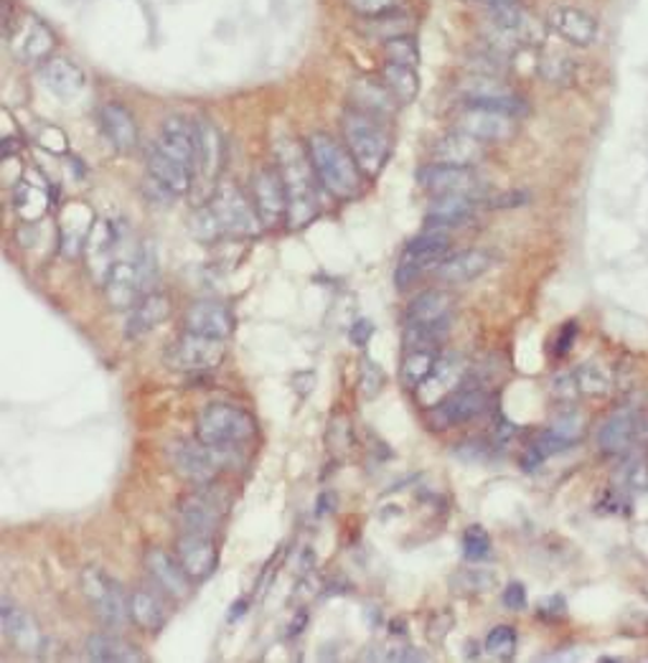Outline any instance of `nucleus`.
<instances>
[{
	"label": "nucleus",
	"mask_w": 648,
	"mask_h": 663,
	"mask_svg": "<svg viewBox=\"0 0 648 663\" xmlns=\"http://www.w3.org/2000/svg\"><path fill=\"white\" fill-rule=\"evenodd\" d=\"M196 437L214 450L222 465L242 463V450L258 437V422L242 406L214 402L196 420Z\"/></svg>",
	"instance_id": "nucleus-1"
},
{
	"label": "nucleus",
	"mask_w": 648,
	"mask_h": 663,
	"mask_svg": "<svg viewBox=\"0 0 648 663\" xmlns=\"http://www.w3.org/2000/svg\"><path fill=\"white\" fill-rule=\"evenodd\" d=\"M277 171H281L285 193H288V218L292 227H306L319 214V176H315L308 150L298 146L296 138L283 133L275 142Z\"/></svg>",
	"instance_id": "nucleus-2"
},
{
	"label": "nucleus",
	"mask_w": 648,
	"mask_h": 663,
	"mask_svg": "<svg viewBox=\"0 0 648 663\" xmlns=\"http://www.w3.org/2000/svg\"><path fill=\"white\" fill-rule=\"evenodd\" d=\"M308 158H311L315 176L321 186L336 199H353L364 186V173L353 161L349 148L331 138L326 133H313L306 142Z\"/></svg>",
	"instance_id": "nucleus-3"
},
{
	"label": "nucleus",
	"mask_w": 648,
	"mask_h": 663,
	"mask_svg": "<svg viewBox=\"0 0 648 663\" xmlns=\"http://www.w3.org/2000/svg\"><path fill=\"white\" fill-rule=\"evenodd\" d=\"M344 140L361 173L369 178L379 176L389 155V138L384 135L376 117L357 108L344 112Z\"/></svg>",
	"instance_id": "nucleus-4"
},
{
	"label": "nucleus",
	"mask_w": 648,
	"mask_h": 663,
	"mask_svg": "<svg viewBox=\"0 0 648 663\" xmlns=\"http://www.w3.org/2000/svg\"><path fill=\"white\" fill-rule=\"evenodd\" d=\"M82 590L104 625L123 628L130 621V595H125L123 585L104 570L87 567L82 572Z\"/></svg>",
	"instance_id": "nucleus-5"
},
{
	"label": "nucleus",
	"mask_w": 648,
	"mask_h": 663,
	"mask_svg": "<svg viewBox=\"0 0 648 663\" xmlns=\"http://www.w3.org/2000/svg\"><path fill=\"white\" fill-rule=\"evenodd\" d=\"M194 196L196 201L209 203L220 188L222 173V135L214 125L201 120L196 123V153H194Z\"/></svg>",
	"instance_id": "nucleus-6"
},
{
	"label": "nucleus",
	"mask_w": 648,
	"mask_h": 663,
	"mask_svg": "<svg viewBox=\"0 0 648 663\" xmlns=\"http://www.w3.org/2000/svg\"><path fill=\"white\" fill-rule=\"evenodd\" d=\"M229 493L224 486L201 484L194 493H188L184 501L178 503V522L184 526V531H203L214 534L216 526L227 514L229 509Z\"/></svg>",
	"instance_id": "nucleus-7"
},
{
	"label": "nucleus",
	"mask_w": 648,
	"mask_h": 663,
	"mask_svg": "<svg viewBox=\"0 0 648 663\" xmlns=\"http://www.w3.org/2000/svg\"><path fill=\"white\" fill-rule=\"evenodd\" d=\"M211 211L216 214V222L224 235L235 237H254L262 227L258 209L247 201V196L232 184H220L216 193L209 201Z\"/></svg>",
	"instance_id": "nucleus-8"
},
{
	"label": "nucleus",
	"mask_w": 648,
	"mask_h": 663,
	"mask_svg": "<svg viewBox=\"0 0 648 663\" xmlns=\"http://www.w3.org/2000/svg\"><path fill=\"white\" fill-rule=\"evenodd\" d=\"M224 341L220 338H209L199 336L186 330L184 336L176 338L165 351V364H169L173 372H184V374H199V372H211L214 366L222 364L224 359Z\"/></svg>",
	"instance_id": "nucleus-9"
},
{
	"label": "nucleus",
	"mask_w": 648,
	"mask_h": 663,
	"mask_svg": "<svg viewBox=\"0 0 648 663\" xmlns=\"http://www.w3.org/2000/svg\"><path fill=\"white\" fill-rule=\"evenodd\" d=\"M450 252V237L446 229H427L418 239H412L399 260L395 280L399 288L410 285L412 280L425 273L429 267H438Z\"/></svg>",
	"instance_id": "nucleus-10"
},
{
	"label": "nucleus",
	"mask_w": 648,
	"mask_h": 663,
	"mask_svg": "<svg viewBox=\"0 0 648 663\" xmlns=\"http://www.w3.org/2000/svg\"><path fill=\"white\" fill-rule=\"evenodd\" d=\"M648 433V417L646 412L636 410V406H623L610 414L598 429V448L606 455H625L644 440Z\"/></svg>",
	"instance_id": "nucleus-11"
},
{
	"label": "nucleus",
	"mask_w": 648,
	"mask_h": 663,
	"mask_svg": "<svg viewBox=\"0 0 648 663\" xmlns=\"http://www.w3.org/2000/svg\"><path fill=\"white\" fill-rule=\"evenodd\" d=\"M488 24H491L501 49L507 51L541 41L539 21H534L532 13L524 11L519 3L488 5Z\"/></svg>",
	"instance_id": "nucleus-12"
},
{
	"label": "nucleus",
	"mask_w": 648,
	"mask_h": 663,
	"mask_svg": "<svg viewBox=\"0 0 648 663\" xmlns=\"http://www.w3.org/2000/svg\"><path fill=\"white\" fill-rule=\"evenodd\" d=\"M5 36H9L11 54L24 64L43 62V59L54 51V43H57L54 32H51V28L43 24L41 18H36V16L18 18V13H16V18H13L9 32H5Z\"/></svg>",
	"instance_id": "nucleus-13"
},
{
	"label": "nucleus",
	"mask_w": 648,
	"mask_h": 663,
	"mask_svg": "<svg viewBox=\"0 0 648 663\" xmlns=\"http://www.w3.org/2000/svg\"><path fill=\"white\" fill-rule=\"evenodd\" d=\"M488 406V391L484 387H461L427 410V422L433 429H448L463 422L476 420Z\"/></svg>",
	"instance_id": "nucleus-14"
},
{
	"label": "nucleus",
	"mask_w": 648,
	"mask_h": 663,
	"mask_svg": "<svg viewBox=\"0 0 648 663\" xmlns=\"http://www.w3.org/2000/svg\"><path fill=\"white\" fill-rule=\"evenodd\" d=\"M169 458L178 476H184L191 484H211L220 468H224L214 450L196 437V440H180L169 448Z\"/></svg>",
	"instance_id": "nucleus-15"
},
{
	"label": "nucleus",
	"mask_w": 648,
	"mask_h": 663,
	"mask_svg": "<svg viewBox=\"0 0 648 663\" xmlns=\"http://www.w3.org/2000/svg\"><path fill=\"white\" fill-rule=\"evenodd\" d=\"M458 130L473 135L481 142H503L514 138L519 120L511 115H503L499 110L481 108V104H463V110L456 117Z\"/></svg>",
	"instance_id": "nucleus-16"
},
{
	"label": "nucleus",
	"mask_w": 648,
	"mask_h": 663,
	"mask_svg": "<svg viewBox=\"0 0 648 663\" xmlns=\"http://www.w3.org/2000/svg\"><path fill=\"white\" fill-rule=\"evenodd\" d=\"M176 554L180 567L188 572L191 579H207L214 575L220 564V549H216L214 534L184 531L176 541Z\"/></svg>",
	"instance_id": "nucleus-17"
},
{
	"label": "nucleus",
	"mask_w": 648,
	"mask_h": 663,
	"mask_svg": "<svg viewBox=\"0 0 648 663\" xmlns=\"http://www.w3.org/2000/svg\"><path fill=\"white\" fill-rule=\"evenodd\" d=\"M420 186L435 196L446 193H463L473 196L481 188V178L476 171L465 168V165H448V163H429L418 173Z\"/></svg>",
	"instance_id": "nucleus-18"
},
{
	"label": "nucleus",
	"mask_w": 648,
	"mask_h": 663,
	"mask_svg": "<svg viewBox=\"0 0 648 663\" xmlns=\"http://www.w3.org/2000/svg\"><path fill=\"white\" fill-rule=\"evenodd\" d=\"M465 374H469V366H465V361L461 356H456V353L440 356L438 364H435V368H433V374H429L427 379L422 381L418 389H414L418 402L422 406H427V410L429 406L443 402V399L453 395L456 387H461Z\"/></svg>",
	"instance_id": "nucleus-19"
},
{
	"label": "nucleus",
	"mask_w": 648,
	"mask_h": 663,
	"mask_svg": "<svg viewBox=\"0 0 648 663\" xmlns=\"http://www.w3.org/2000/svg\"><path fill=\"white\" fill-rule=\"evenodd\" d=\"M547 26L560 36L562 41L572 43V47L587 49L598 41V21L583 9L575 5H554L547 13Z\"/></svg>",
	"instance_id": "nucleus-20"
},
{
	"label": "nucleus",
	"mask_w": 648,
	"mask_h": 663,
	"mask_svg": "<svg viewBox=\"0 0 648 663\" xmlns=\"http://www.w3.org/2000/svg\"><path fill=\"white\" fill-rule=\"evenodd\" d=\"M117 247H120V232L112 227L108 218H100V222L92 224L89 235L85 239V252L89 270H92L97 283H108V277L112 273L117 262Z\"/></svg>",
	"instance_id": "nucleus-21"
},
{
	"label": "nucleus",
	"mask_w": 648,
	"mask_h": 663,
	"mask_svg": "<svg viewBox=\"0 0 648 663\" xmlns=\"http://www.w3.org/2000/svg\"><path fill=\"white\" fill-rule=\"evenodd\" d=\"M254 209L265 224H277L288 216V193H285L283 176L277 168H262L252 178Z\"/></svg>",
	"instance_id": "nucleus-22"
},
{
	"label": "nucleus",
	"mask_w": 648,
	"mask_h": 663,
	"mask_svg": "<svg viewBox=\"0 0 648 663\" xmlns=\"http://www.w3.org/2000/svg\"><path fill=\"white\" fill-rule=\"evenodd\" d=\"M142 562H146L148 575L153 577L158 590L169 595V598L180 600L191 590V577H188V572L180 567V562L173 560L169 552H163V549L150 547L146 556H142Z\"/></svg>",
	"instance_id": "nucleus-23"
},
{
	"label": "nucleus",
	"mask_w": 648,
	"mask_h": 663,
	"mask_svg": "<svg viewBox=\"0 0 648 663\" xmlns=\"http://www.w3.org/2000/svg\"><path fill=\"white\" fill-rule=\"evenodd\" d=\"M186 330L227 341L232 330H235V318H232L229 308L220 300H196L186 311Z\"/></svg>",
	"instance_id": "nucleus-24"
},
{
	"label": "nucleus",
	"mask_w": 648,
	"mask_h": 663,
	"mask_svg": "<svg viewBox=\"0 0 648 663\" xmlns=\"http://www.w3.org/2000/svg\"><path fill=\"white\" fill-rule=\"evenodd\" d=\"M146 163H148L150 178L158 180V184H161L165 191L173 196V199H176V196L191 193L194 173L186 163H180L178 158H173L165 153V150L153 146L148 150Z\"/></svg>",
	"instance_id": "nucleus-25"
},
{
	"label": "nucleus",
	"mask_w": 648,
	"mask_h": 663,
	"mask_svg": "<svg viewBox=\"0 0 648 663\" xmlns=\"http://www.w3.org/2000/svg\"><path fill=\"white\" fill-rule=\"evenodd\" d=\"M0 621H3V633L18 651L24 653H39L43 648V633L34 615H28L24 608L13 605V602L3 600L0 605Z\"/></svg>",
	"instance_id": "nucleus-26"
},
{
	"label": "nucleus",
	"mask_w": 648,
	"mask_h": 663,
	"mask_svg": "<svg viewBox=\"0 0 648 663\" xmlns=\"http://www.w3.org/2000/svg\"><path fill=\"white\" fill-rule=\"evenodd\" d=\"M491 265L494 258L488 252L465 250L443 260L440 265L435 267V275L448 285H463V283H473L481 275H486L488 270H491Z\"/></svg>",
	"instance_id": "nucleus-27"
},
{
	"label": "nucleus",
	"mask_w": 648,
	"mask_h": 663,
	"mask_svg": "<svg viewBox=\"0 0 648 663\" xmlns=\"http://www.w3.org/2000/svg\"><path fill=\"white\" fill-rule=\"evenodd\" d=\"M100 127L110 146L120 150V153H130L138 146V125L130 110L120 102H108L100 110Z\"/></svg>",
	"instance_id": "nucleus-28"
},
{
	"label": "nucleus",
	"mask_w": 648,
	"mask_h": 663,
	"mask_svg": "<svg viewBox=\"0 0 648 663\" xmlns=\"http://www.w3.org/2000/svg\"><path fill=\"white\" fill-rule=\"evenodd\" d=\"M473 214H476V199H473V196L446 193V196H438V199L429 203V209L425 214V224H427V229L461 227V224L471 222Z\"/></svg>",
	"instance_id": "nucleus-29"
},
{
	"label": "nucleus",
	"mask_w": 648,
	"mask_h": 663,
	"mask_svg": "<svg viewBox=\"0 0 648 663\" xmlns=\"http://www.w3.org/2000/svg\"><path fill=\"white\" fill-rule=\"evenodd\" d=\"M486 155V142H481L473 135L456 130L446 135V138L435 142L433 158L435 163H448V165H465V168H473L478 161H484Z\"/></svg>",
	"instance_id": "nucleus-30"
},
{
	"label": "nucleus",
	"mask_w": 648,
	"mask_h": 663,
	"mask_svg": "<svg viewBox=\"0 0 648 663\" xmlns=\"http://www.w3.org/2000/svg\"><path fill=\"white\" fill-rule=\"evenodd\" d=\"M171 315V298L165 292H148L142 296L138 303L130 308V315H127V336L140 338L150 334V330L161 326L163 321H169Z\"/></svg>",
	"instance_id": "nucleus-31"
},
{
	"label": "nucleus",
	"mask_w": 648,
	"mask_h": 663,
	"mask_svg": "<svg viewBox=\"0 0 648 663\" xmlns=\"http://www.w3.org/2000/svg\"><path fill=\"white\" fill-rule=\"evenodd\" d=\"M39 74H41L43 87H47L51 95L64 97V100L77 97L82 89H85V72H82L74 62H70V59H62V57L47 59V62L41 64Z\"/></svg>",
	"instance_id": "nucleus-32"
},
{
	"label": "nucleus",
	"mask_w": 648,
	"mask_h": 663,
	"mask_svg": "<svg viewBox=\"0 0 648 663\" xmlns=\"http://www.w3.org/2000/svg\"><path fill=\"white\" fill-rule=\"evenodd\" d=\"M155 146L191 168L196 153V123H188L186 117H169L161 127V138Z\"/></svg>",
	"instance_id": "nucleus-33"
},
{
	"label": "nucleus",
	"mask_w": 648,
	"mask_h": 663,
	"mask_svg": "<svg viewBox=\"0 0 648 663\" xmlns=\"http://www.w3.org/2000/svg\"><path fill=\"white\" fill-rule=\"evenodd\" d=\"M446 318H453V296L446 290H425L407 308L404 326H425Z\"/></svg>",
	"instance_id": "nucleus-34"
},
{
	"label": "nucleus",
	"mask_w": 648,
	"mask_h": 663,
	"mask_svg": "<svg viewBox=\"0 0 648 663\" xmlns=\"http://www.w3.org/2000/svg\"><path fill=\"white\" fill-rule=\"evenodd\" d=\"M87 655L92 661L102 663H138L146 659V655L138 651V646H133L130 640L120 636H110V633H95V636H89Z\"/></svg>",
	"instance_id": "nucleus-35"
},
{
	"label": "nucleus",
	"mask_w": 648,
	"mask_h": 663,
	"mask_svg": "<svg viewBox=\"0 0 648 663\" xmlns=\"http://www.w3.org/2000/svg\"><path fill=\"white\" fill-rule=\"evenodd\" d=\"M353 104H357V110L366 112V115L372 117H389L395 115L397 108V97L389 92L387 85H376V82H359L357 87H353Z\"/></svg>",
	"instance_id": "nucleus-36"
},
{
	"label": "nucleus",
	"mask_w": 648,
	"mask_h": 663,
	"mask_svg": "<svg viewBox=\"0 0 648 663\" xmlns=\"http://www.w3.org/2000/svg\"><path fill=\"white\" fill-rule=\"evenodd\" d=\"M130 621L146 633H158L165 625V608L161 598L150 590H135L130 595Z\"/></svg>",
	"instance_id": "nucleus-37"
},
{
	"label": "nucleus",
	"mask_w": 648,
	"mask_h": 663,
	"mask_svg": "<svg viewBox=\"0 0 648 663\" xmlns=\"http://www.w3.org/2000/svg\"><path fill=\"white\" fill-rule=\"evenodd\" d=\"M382 82L387 85L391 95L397 97V102L410 104L420 92V79L414 66L410 64H395L387 62L382 66Z\"/></svg>",
	"instance_id": "nucleus-38"
},
{
	"label": "nucleus",
	"mask_w": 648,
	"mask_h": 663,
	"mask_svg": "<svg viewBox=\"0 0 648 663\" xmlns=\"http://www.w3.org/2000/svg\"><path fill=\"white\" fill-rule=\"evenodd\" d=\"M438 359V349H407V356L402 359V372H399L404 387L418 389L433 374Z\"/></svg>",
	"instance_id": "nucleus-39"
},
{
	"label": "nucleus",
	"mask_w": 648,
	"mask_h": 663,
	"mask_svg": "<svg viewBox=\"0 0 648 663\" xmlns=\"http://www.w3.org/2000/svg\"><path fill=\"white\" fill-rule=\"evenodd\" d=\"M572 374H575L577 389L583 391V395L606 397L608 391L613 389V376H610L608 366L598 364V361H590V364H580Z\"/></svg>",
	"instance_id": "nucleus-40"
},
{
	"label": "nucleus",
	"mask_w": 648,
	"mask_h": 663,
	"mask_svg": "<svg viewBox=\"0 0 648 663\" xmlns=\"http://www.w3.org/2000/svg\"><path fill=\"white\" fill-rule=\"evenodd\" d=\"M496 585H499V577H496L494 570L471 567L450 577V587H453L458 595H484L491 592Z\"/></svg>",
	"instance_id": "nucleus-41"
},
{
	"label": "nucleus",
	"mask_w": 648,
	"mask_h": 663,
	"mask_svg": "<svg viewBox=\"0 0 648 663\" xmlns=\"http://www.w3.org/2000/svg\"><path fill=\"white\" fill-rule=\"evenodd\" d=\"M412 21L402 16V13H389V16H379V18H366V34L374 36V39L379 41H391L397 39V36H410Z\"/></svg>",
	"instance_id": "nucleus-42"
},
{
	"label": "nucleus",
	"mask_w": 648,
	"mask_h": 663,
	"mask_svg": "<svg viewBox=\"0 0 648 663\" xmlns=\"http://www.w3.org/2000/svg\"><path fill=\"white\" fill-rule=\"evenodd\" d=\"M516 651V630L511 625H496L486 636V653L494 659H511Z\"/></svg>",
	"instance_id": "nucleus-43"
},
{
	"label": "nucleus",
	"mask_w": 648,
	"mask_h": 663,
	"mask_svg": "<svg viewBox=\"0 0 648 663\" xmlns=\"http://www.w3.org/2000/svg\"><path fill=\"white\" fill-rule=\"evenodd\" d=\"M491 554V537L484 526H469L463 531V556L469 562H481Z\"/></svg>",
	"instance_id": "nucleus-44"
},
{
	"label": "nucleus",
	"mask_w": 648,
	"mask_h": 663,
	"mask_svg": "<svg viewBox=\"0 0 648 663\" xmlns=\"http://www.w3.org/2000/svg\"><path fill=\"white\" fill-rule=\"evenodd\" d=\"M344 3L361 18H379L402 11L404 0H344Z\"/></svg>",
	"instance_id": "nucleus-45"
},
{
	"label": "nucleus",
	"mask_w": 648,
	"mask_h": 663,
	"mask_svg": "<svg viewBox=\"0 0 648 663\" xmlns=\"http://www.w3.org/2000/svg\"><path fill=\"white\" fill-rule=\"evenodd\" d=\"M191 232H194V237L199 239V242H216V239L224 235L222 227H220V222H216V214H214V211H211L209 203H207V207H201L194 214Z\"/></svg>",
	"instance_id": "nucleus-46"
},
{
	"label": "nucleus",
	"mask_w": 648,
	"mask_h": 663,
	"mask_svg": "<svg viewBox=\"0 0 648 663\" xmlns=\"http://www.w3.org/2000/svg\"><path fill=\"white\" fill-rule=\"evenodd\" d=\"M384 54H387L389 62H395V64L418 66V62H420L418 43L412 41V36H397V39L387 41L384 43Z\"/></svg>",
	"instance_id": "nucleus-47"
},
{
	"label": "nucleus",
	"mask_w": 648,
	"mask_h": 663,
	"mask_svg": "<svg viewBox=\"0 0 648 663\" xmlns=\"http://www.w3.org/2000/svg\"><path fill=\"white\" fill-rule=\"evenodd\" d=\"M384 379H387V376H384L382 366L376 364L374 359L369 356L361 359V397L364 399L379 397V391L384 389Z\"/></svg>",
	"instance_id": "nucleus-48"
},
{
	"label": "nucleus",
	"mask_w": 648,
	"mask_h": 663,
	"mask_svg": "<svg viewBox=\"0 0 648 663\" xmlns=\"http://www.w3.org/2000/svg\"><path fill=\"white\" fill-rule=\"evenodd\" d=\"M549 429H552L554 435H560L564 442L575 446V442L580 440V435H583V414H580L577 410H564Z\"/></svg>",
	"instance_id": "nucleus-49"
},
{
	"label": "nucleus",
	"mask_w": 648,
	"mask_h": 663,
	"mask_svg": "<svg viewBox=\"0 0 648 663\" xmlns=\"http://www.w3.org/2000/svg\"><path fill=\"white\" fill-rule=\"evenodd\" d=\"M501 602L511 613H522V610H526V602H529V598H526V587L522 583L507 585L501 592Z\"/></svg>",
	"instance_id": "nucleus-50"
},
{
	"label": "nucleus",
	"mask_w": 648,
	"mask_h": 663,
	"mask_svg": "<svg viewBox=\"0 0 648 663\" xmlns=\"http://www.w3.org/2000/svg\"><path fill=\"white\" fill-rule=\"evenodd\" d=\"M575 338H577V323L575 321L564 323V326L560 328V334H557V338H554V356H564V353H570Z\"/></svg>",
	"instance_id": "nucleus-51"
},
{
	"label": "nucleus",
	"mask_w": 648,
	"mask_h": 663,
	"mask_svg": "<svg viewBox=\"0 0 648 663\" xmlns=\"http://www.w3.org/2000/svg\"><path fill=\"white\" fill-rule=\"evenodd\" d=\"M541 72L549 82H568L570 79V59H545Z\"/></svg>",
	"instance_id": "nucleus-52"
},
{
	"label": "nucleus",
	"mask_w": 648,
	"mask_h": 663,
	"mask_svg": "<svg viewBox=\"0 0 648 663\" xmlns=\"http://www.w3.org/2000/svg\"><path fill=\"white\" fill-rule=\"evenodd\" d=\"M564 610H568V605H564V600L557 598V595H554V598L539 602V615L549 617V621H554V617H562Z\"/></svg>",
	"instance_id": "nucleus-53"
},
{
	"label": "nucleus",
	"mask_w": 648,
	"mask_h": 663,
	"mask_svg": "<svg viewBox=\"0 0 648 663\" xmlns=\"http://www.w3.org/2000/svg\"><path fill=\"white\" fill-rule=\"evenodd\" d=\"M387 655H384V659L387 661H422V659H427L425 653H418L414 651V648H387Z\"/></svg>",
	"instance_id": "nucleus-54"
},
{
	"label": "nucleus",
	"mask_w": 648,
	"mask_h": 663,
	"mask_svg": "<svg viewBox=\"0 0 648 663\" xmlns=\"http://www.w3.org/2000/svg\"><path fill=\"white\" fill-rule=\"evenodd\" d=\"M372 334H374V326L369 321H357V326H351V341L357 346H366Z\"/></svg>",
	"instance_id": "nucleus-55"
},
{
	"label": "nucleus",
	"mask_w": 648,
	"mask_h": 663,
	"mask_svg": "<svg viewBox=\"0 0 648 663\" xmlns=\"http://www.w3.org/2000/svg\"><path fill=\"white\" fill-rule=\"evenodd\" d=\"M478 3H486V5H501V3H519V0H478Z\"/></svg>",
	"instance_id": "nucleus-56"
}]
</instances>
